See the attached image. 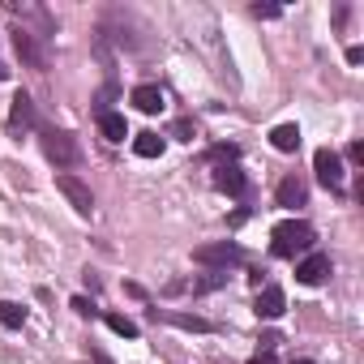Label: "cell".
I'll return each mask as SVG.
<instances>
[{
    "label": "cell",
    "mask_w": 364,
    "mask_h": 364,
    "mask_svg": "<svg viewBox=\"0 0 364 364\" xmlns=\"http://www.w3.org/2000/svg\"><path fill=\"white\" fill-rule=\"evenodd\" d=\"M313 240H317V232H313L304 219H287V223H279V228L270 232V253H274V257H296V253L313 249Z\"/></svg>",
    "instance_id": "1"
},
{
    "label": "cell",
    "mask_w": 364,
    "mask_h": 364,
    "mask_svg": "<svg viewBox=\"0 0 364 364\" xmlns=\"http://www.w3.org/2000/svg\"><path fill=\"white\" fill-rule=\"evenodd\" d=\"M39 146H43L48 163H56V167H77L82 163V141L69 129H39Z\"/></svg>",
    "instance_id": "2"
},
{
    "label": "cell",
    "mask_w": 364,
    "mask_h": 364,
    "mask_svg": "<svg viewBox=\"0 0 364 364\" xmlns=\"http://www.w3.org/2000/svg\"><path fill=\"white\" fill-rule=\"evenodd\" d=\"M193 262H198V266L228 270V266H240V262H245V249H240L236 240H215V245H202V249H193Z\"/></svg>",
    "instance_id": "3"
},
{
    "label": "cell",
    "mask_w": 364,
    "mask_h": 364,
    "mask_svg": "<svg viewBox=\"0 0 364 364\" xmlns=\"http://www.w3.org/2000/svg\"><path fill=\"white\" fill-rule=\"evenodd\" d=\"M56 189L65 193V202L82 215V219H90L95 215V193H90V185H86V180H77V176H69V171H60L56 176Z\"/></svg>",
    "instance_id": "4"
},
{
    "label": "cell",
    "mask_w": 364,
    "mask_h": 364,
    "mask_svg": "<svg viewBox=\"0 0 364 364\" xmlns=\"http://www.w3.org/2000/svg\"><path fill=\"white\" fill-rule=\"evenodd\" d=\"M215 189H223V193L236 198V202H245V198L253 193V185H249V176H245L240 163H219V167H215Z\"/></svg>",
    "instance_id": "5"
},
{
    "label": "cell",
    "mask_w": 364,
    "mask_h": 364,
    "mask_svg": "<svg viewBox=\"0 0 364 364\" xmlns=\"http://www.w3.org/2000/svg\"><path fill=\"white\" fill-rule=\"evenodd\" d=\"M313 171H317V180H321L326 189H334V193L343 189V159H338L330 146H321V150L313 154Z\"/></svg>",
    "instance_id": "6"
},
{
    "label": "cell",
    "mask_w": 364,
    "mask_h": 364,
    "mask_svg": "<svg viewBox=\"0 0 364 364\" xmlns=\"http://www.w3.org/2000/svg\"><path fill=\"white\" fill-rule=\"evenodd\" d=\"M39 124V116H35V99L26 95V90H18L14 95V107H9V133H26V129H35Z\"/></svg>",
    "instance_id": "7"
},
{
    "label": "cell",
    "mask_w": 364,
    "mask_h": 364,
    "mask_svg": "<svg viewBox=\"0 0 364 364\" xmlns=\"http://www.w3.org/2000/svg\"><path fill=\"white\" fill-rule=\"evenodd\" d=\"M274 202H279L283 210H300V206L309 202V185H304L300 176H283L279 189H274Z\"/></svg>",
    "instance_id": "8"
},
{
    "label": "cell",
    "mask_w": 364,
    "mask_h": 364,
    "mask_svg": "<svg viewBox=\"0 0 364 364\" xmlns=\"http://www.w3.org/2000/svg\"><path fill=\"white\" fill-rule=\"evenodd\" d=\"M283 309H287V296H283V287H262L257 291V304H253V313L257 317H266V321H274V317H283Z\"/></svg>",
    "instance_id": "9"
},
{
    "label": "cell",
    "mask_w": 364,
    "mask_h": 364,
    "mask_svg": "<svg viewBox=\"0 0 364 364\" xmlns=\"http://www.w3.org/2000/svg\"><path fill=\"white\" fill-rule=\"evenodd\" d=\"M14 48H18V56H22L31 69H48V56H43V48H39V39H35L31 31H14Z\"/></svg>",
    "instance_id": "10"
},
{
    "label": "cell",
    "mask_w": 364,
    "mask_h": 364,
    "mask_svg": "<svg viewBox=\"0 0 364 364\" xmlns=\"http://www.w3.org/2000/svg\"><path fill=\"white\" fill-rule=\"evenodd\" d=\"M326 274H330V257H326V253H309V257L296 266V279H300L304 287H317Z\"/></svg>",
    "instance_id": "11"
},
{
    "label": "cell",
    "mask_w": 364,
    "mask_h": 364,
    "mask_svg": "<svg viewBox=\"0 0 364 364\" xmlns=\"http://www.w3.org/2000/svg\"><path fill=\"white\" fill-rule=\"evenodd\" d=\"M163 321H171L176 330H193V334H215L219 330L210 317H198V313H163Z\"/></svg>",
    "instance_id": "12"
},
{
    "label": "cell",
    "mask_w": 364,
    "mask_h": 364,
    "mask_svg": "<svg viewBox=\"0 0 364 364\" xmlns=\"http://www.w3.org/2000/svg\"><path fill=\"white\" fill-rule=\"evenodd\" d=\"M129 99H133V107H137V112H146V116H154V112L163 107V90H159V86H150V82H146V86H137Z\"/></svg>",
    "instance_id": "13"
},
{
    "label": "cell",
    "mask_w": 364,
    "mask_h": 364,
    "mask_svg": "<svg viewBox=\"0 0 364 364\" xmlns=\"http://www.w3.org/2000/svg\"><path fill=\"white\" fill-rule=\"evenodd\" d=\"M99 129H103L107 141H124V137H129V120H124V112H103V116H99Z\"/></svg>",
    "instance_id": "14"
},
{
    "label": "cell",
    "mask_w": 364,
    "mask_h": 364,
    "mask_svg": "<svg viewBox=\"0 0 364 364\" xmlns=\"http://www.w3.org/2000/svg\"><path fill=\"white\" fill-rule=\"evenodd\" d=\"M270 146L283 150V154L300 150V124H279V129H270Z\"/></svg>",
    "instance_id": "15"
},
{
    "label": "cell",
    "mask_w": 364,
    "mask_h": 364,
    "mask_svg": "<svg viewBox=\"0 0 364 364\" xmlns=\"http://www.w3.org/2000/svg\"><path fill=\"white\" fill-rule=\"evenodd\" d=\"M0 326H5V330H22L26 326V309L14 304V300H0Z\"/></svg>",
    "instance_id": "16"
},
{
    "label": "cell",
    "mask_w": 364,
    "mask_h": 364,
    "mask_svg": "<svg viewBox=\"0 0 364 364\" xmlns=\"http://www.w3.org/2000/svg\"><path fill=\"white\" fill-rule=\"evenodd\" d=\"M133 150H137L141 159H159V154H163V137H159V133H137V137H133Z\"/></svg>",
    "instance_id": "17"
},
{
    "label": "cell",
    "mask_w": 364,
    "mask_h": 364,
    "mask_svg": "<svg viewBox=\"0 0 364 364\" xmlns=\"http://www.w3.org/2000/svg\"><path fill=\"white\" fill-rule=\"evenodd\" d=\"M223 283H228V270H215V274H206V279L189 283V291H193V296H210V291H219Z\"/></svg>",
    "instance_id": "18"
},
{
    "label": "cell",
    "mask_w": 364,
    "mask_h": 364,
    "mask_svg": "<svg viewBox=\"0 0 364 364\" xmlns=\"http://www.w3.org/2000/svg\"><path fill=\"white\" fill-rule=\"evenodd\" d=\"M107 330L120 334V338H137V321H129V317H120V313H107Z\"/></svg>",
    "instance_id": "19"
},
{
    "label": "cell",
    "mask_w": 364,
    "mask_h": 364,
    "mask_svg": "<svg viewBox=\"0 0 364 364\" xmlns=\"http://www.w3.org/2000/svg\"><path fill=\"white\" fill-rule=\"evenodd\" d=\"M180 141H193V120H176V129H171Z\"/></svg>",
    "instance_id": "20"
},
{
    "label": "cell",
    "mask_w": 364,
    "mask_h": 364,
    "mask_svg": "<svg viewBox=\"0 0 364 364\" xmlns=\"http://www.w3.org/2000/svg\"><path fill=\"white\" fill-rule=\"evenodd\" d=\"M279 14H283L279 5H253V18H266V22H270V18H279Z\"/></svg>",
    "instance_id": "21"
},
{
    "label": "cell",
    "mask_w": 364,
    "mask_h": 364,
    "mask_svg": "<svg viewBox=\"0 0 364 364\" xmlns=\"http://www.w3.org/2000/svg\"><path fill=\"white\" fill-rule=\"evenodd\" d=\"M347 159H351V163H364V141H351V146H347Z\"/></svg>",
    "instance_id": "22"
},
{
    "label": "cell",
    "mask_w": 364,
    "mask_h": 364,
    "mask_svg": "<svg viewBox=\"0 0 364 364\" xmlns=\"http://www.w3.org/2000/svg\"><path fill=\"white\" fill-rule=\"evenodd\" d=\"M73 309H77V313H82V317H90V313H95V304H90V300H86V296H73Z\"/></svg>",
    "instance_id": "23"
},
{
    "label": "cell",
    "mask_w": 364,
    "mask_h": 364,
    "mask_svg": "<svg viewBox=\"0 0 364 364\" xmlns=\"http://www.w3.org/2000/svg\"><path fill=\"white\" fill-rule=\"evenodd\" d=\"M249 364H279V355H274V351H266V347H262V351H257V355H253V360H249Z\"/></svg>",
    "instance_id": "24"
},
{
    "label": "cell",
    "mask_w": 364,
    "mask_h": 364,
    "mask_svg": "<svg viewBox=\"0 0 364 364\" xmlns=\"http://www.w3.org/2000/svg\"><path fill=\"white\" fill-rule=\"evenodd\" d=\"M360 60H364V48H360V43H351V48H347V65H360Z\"/></svg>",
    "instance_id": "25"
},
{
    "label": "cell",
    "mask_w": 364,
    "mask_h": 364,
    "mask_svg": "<svg viewBox=\"0 0 364 364\" xmlns=\"http://www.w3.org/2000/svg\"><path fill=\"white\" fill-rule=\"evenodd\" d=\"M95 364H112V360H107V355H103V351H95Z\"/></svg>",
    "instance_id": "26"
},
{
    "label": "cell",
    "mask_w": 364,
    "mask_h": 364,
    "mask_svg": "<svg viewBox=\"0 0 364 364\" xmlns=\"http://www.w3.org/2000/svg\"><path fill=\"white\" fill-rule=\"evenodd\" d=\"M5 77H9V69H5V65H0V82H5Z\"/></svg>",
    "instance_id": "27"
},
{
    "label": "cell",
    "mask_w": 364,
    "mask_h": 364,
    "mask_svg": "<svg viewBox=\"0 0 364 364\" xmlns=\"http://www.w3.org/2000/svg\"><path fill=\"white\" fill-rule=\"evenodd\" d=\"M291 364H317V360H291Z\"/></svg>",
    "instance_id": "28"
}]
</instances>
